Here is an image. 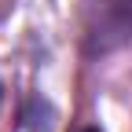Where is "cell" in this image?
Wrapping results in <instances>:
<instances>
[{
  "mask_svg": "<svg viewBox=\"0 0 132 132\" xmlns=\"http://www.w3.org/2000/svg\"><path fill=\"white\" fill-rule=\"evenodd\" d=\"M77 33L88 59L132 44V0H77Z\"/></svg>",
  "mask_w": 132,
  "mask_h": 132,
  "instance_id": "obj_1",
  "label": "cell"
},
{
  "mask_svg": "<svg viewBox=\"0 0 132 132\" xmlns=\"http://www.w3.org/2000/svg\"><path fill=\"white\" fill-rule=\"evenodd\" d=\"M73 132H103L99 125H81V128H73Z\"/></svg>",
  "mask_w": 132,
  "mask_h": 132,
  "instance_id": "obj_2",
  "label": "cell"
}]
</instances>
